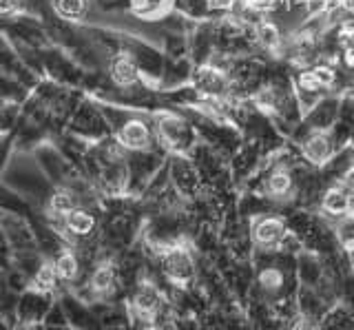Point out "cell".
Instances as JSON below:
<instances>
[{
    "label": "cell",
    "instance_id": "5bb4252c",
    "mask_svg": "<svg viewBox=\"0 0 354 330\" xmlns=\"http://www.w3.org/2000/svg\"><path fill=\"white\" fill-rule=\"evenodd\" d=\"M53 16L60 20V23H69L77 25L84 23L88 16V9H91V0H49Z\"/></svg>",
    "mask_w": 354,
    "mask_h": 330
},
{
    "label": "cell",
    "instance_id": "7c38bea8",
    "mask_svg": "<svg viewBox=\"0 0 354 330\" xmlns=\"http://www.w3.org/2000/svg\"><path fill=\"white\" fill-rule=\"evenodd\" d=\"M49 308H51L49 295L29 288L25 295L20 297V302L16 306V315H18L22 326H36L40 319L49 313Z\"/></svg>",
    "mask_w": 354,
    "mask_h": 330
},
{
    "label": "cell",
    "instance_id": "4fadbf2b",
    "mask_svg": "<svg viewBox=\"0 0 354 330\" xmlns=\"http://www.w3.org/2000/svg\"><path fill=\"white\" fill-rule=\"evenodd\" d=\"M51 262H53V268H55V273H58L60 282L73 284V282H77V277H80L82 259L73 246H62L60 250H55Z\"/></svg>",
    "mask_w": 354,
    "mask_h": 330
},
{
    "label": "cell",
    "instance_id": "e0dca14e",
    "mask_svg": "<svg viewBox=\"0 0 354 330\" xmlns=\"http://www.w3.org/2000/svg\"><path fill=\"white\" fill-rule=\"evenodd\" d=\"M232 9H235V0H208V12H217L221 16H226Z\"/></svg>",
    "mask_w": 354,
    "mask_h": 330
},
{
    "label": "cell",
    "instance_id": "8fae6325",
    "mask_svg": "<svg viewBox=\"0 0 354 330\" xmlns=\"http://www.w3.org/2000/svg\"><path fill=\"white\" fill-rule=\"evenodd\" d=\"M131 308L147 324H155L162 308V293L153 282H138L131 295Z\"/></svg>",
    "mask_w": 354,
    "mask_h": 330
},
{
    "label": "cell",
    "instance_id": "ac0fdd59",
    "mask_svg": "<svg viewBox=\"0 0 354 330\" xmlns=\"http://www.w3.org/2000/svg\"><path fill=\"white\" fill-rule=\"evenodd\" d=\"M235 7H239V9H248V7H250V0H235Z\"/></svg>",
    "mask_w": 354,
    "mask_h": 330
},
{
    "label": "cell",
    "instance_id": "9a60e30c",
    "mask_svg": "<svg viewBox=\"0 0 354 330\" xmlns=\"http://www.w3.org/2000/svg\"><path fill=\"white\" fill-rule=\"evenodd\" d=\"M58 284H60V277H58V273H55V268H53V262H42V266L31 277L29 288L44 293V295H51L55 288H58Z\"/></svg>",
    "mask_w": 354,
    "mask_h": 330
},
{
    "label": "cell",
    "instance_id": "30bf717a",
    "mask_svg": "<svg viewBox=\"0 0 354 330\" xmlns=\"http://www.w3.org/2000/svg\"><path fill=\"white\" fill-rule=\"evenodd\" d=\"M352 208H354V195L341 182H332L326 186V191L319 200L321 217H328L330 222H337L339 217L350 213Z\"/></svg>",
    "mask_w": 354,
    "mask_h": 330
},
{
    "label": "cell",
    "instance_id": "3957f363",
    "mask_svg": "<svg viewBox=\"0 0 354 330\" xmlns=\"http://www.w3.org/2000/svg\"><path fill=\"white\" fill-rule=\"evenodd\" d=\"M290 233V224L283 215L259 213L250 219V239L259 253H281Z\"/></svg>",
    "mask_w": 354,
    "mask_h": 330
},
{
    "label": "cell",
    "instance_id": "ba28073f",
    "mask_svg": "<svg viewBox=\"0 0 354 330\" xmlns=\"http://www.w3.org/2000/svg\"><path fill=\"white\" fill-rule=\"evenodd\" d=\"M53 224H55V228H60L58 233L64 235L69 241H73V239L84 241V239H91L97 233V217H95V213L91 211V208L82 206V204H77L64 217L51 222V226Z\"/></svg>",
    "mask_w": 354,
    "mask_h": 330
},
{
    "label": "cell",
    "instance_id": "5b68a950",
    "mask_svg": "<svg viewBox=\"0 0 354 330\" xmlns=\"http://www.w3.org/2000/svg\"><path fill=\"white\" fill-rule=\"evenodd\" d=\"M113 138L127 153H144L160 147L155 127L140 116H129L113 129Z\"/></svg>",
    "mask_w": 354,
    "mask_h": 330
},
{
    "label": "cell",
    "instance_id": "6da1fadb",
    "mask_svg": "<svg viewBox=\"0 0 354 330\" xmlns=\"http://www.w3.org/2000/svg\"><path fill=\"white\" fill-rule=\"evenodd\" d=\"M153 127L160 147H164L169 153H188L191 156L193 149L199 145L195 127L186 118L175 111H169V109L155 113Z\"/></svg>",
    "mask_w": 354,
    "mask_h": 330
},
{
    "label": "cell",
    "instance_id": "277c9868",
    "mask_svg": "<svg viewBox=\"0 0 354 330\" xmlns=\"http://www.w3.org/2000/svg\"><path fill=\"white\" fill-rule=\"evenodd\" d=\"M169 175L177 195L186 202H195L204 195V175L197 162L188 153H171L169 158Z\"/></svg>",
    "mask_w": 354,
    "mask_h": 330
},
{
    "label": "cell",
    "instance_id": "9c48e42d",
    "mask_svg": "<svg viewBox=\"0 0 354 330\" xmlns=\"http://www.w3.org/2000/svg\"><path fill=\"white\" fill-rule=\"evenodd\" d=\"M120 279L122 277H120L118 264L111 259H100L91 268V275H88V279H86L88 295H91L95 302H104L118 291Z\"/></svg>",
    "mask_w": 354,
    "mask_h": 330
},
{
    "label": "cell",
    "instance_id": "52a82bcc",
    "mask_svg": "<svg viewBox=\"0 0 354 330\" xmlns=\"http://www.w3.org/2000/svg\"><path fill=\"white\" fill-rule=\"evenodd\" d=\"M106 73H109V80L113 82L118 89H124V91H133L138 89L140 84H144V73L142 67L133 53L131 47H118L113 49V53L109 56L106 62Z\"/></svg>",
    "mask_w": 354,
    "mask_h": 330
},
{
    "label": "cell",
    "instance_id": "7a4b0ae2",
    "mask_svg": "<svg viewBox=\"0 0 354 330\" xmlns=\"http://www.w3.org/2000/svg\"><path fill=\"white\" fill-rule=\"evenodd\" d=\"M155 255L160 262V271L166 279L175 286H191L197 277V266L193 250L182 239H175L155 248Z\"/></svg>",
    "mask_w": 354,
    "mask_h": 330
},
{
    "label": "cell",
    "instance_id": "2e32d148",
    "mask_svg": "<svg viewBox=\"0 0 354 330\" xmlns=\"http://www.w3.org/2000/svg\"><path fill=\"white\" fill-rule=\"evenodd\" d=\"M25 7V0H0V14H3L5 20H9L11 16H18Z\"/></svg>",
    "mask_w": 354,
    "mask_h": 330
},
{
    "label": "cell",
    "instance_id": "8992f818",
    "mask_svg": "<svg viewBox=\"0 0 354 330\" xmlns=\"http://www.w3.org/2000/svg\"><path fill=\"white\" fill-rule=\"evenodd\" d=\"M304 136L299 140V158H301L308 167L324 169L326 164L339 153V142L332 131H315L304 127Z\"/></svg>",
    "mask_w": 354,
    "mask_h": 330
},
{
    "label": "cell",
    "instance_id": "d6986e66",
    "mask_svg": "<svg viewBox=\"0 0 354 330\" xmlns=\"http://www.w3.org/2000/svg\"><path fill=\"white\" fill-rule=\"evenodd\" d=\"M142 330H164V328H160L158 324H147V326H144Z\"/></svg>",
    "mask_w": 354,
    "mask_h": 330
}]
</instances>
